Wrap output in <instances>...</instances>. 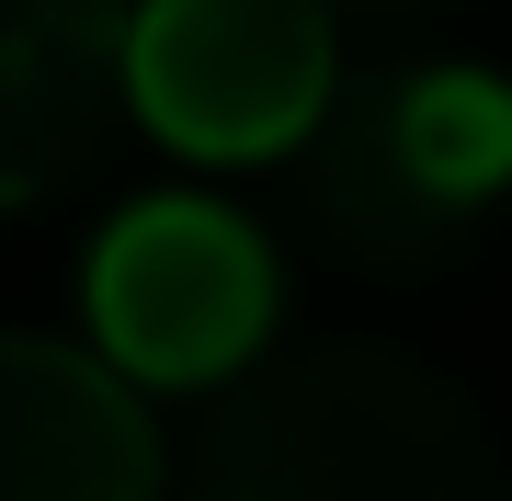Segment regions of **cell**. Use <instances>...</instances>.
I'll use <instances>...</instances> for the list:
<instances>
[{"mask_svg": "<svg viewBox=\"0 0 512 501\" xmlns=\"http://www.w3.org/2000/svg\"><path fill=\"white\" fill-rule=\"evenodd\" d=\"M194 501H501V456L456 376L387 342H308L217 399Z\"/></svg>", "mask_w": 512, "mask_h": 501, "instance_id": "cell-1", "label": "cell"}, {"mask_svg": "<svg viewBox=\"0 0 512 501\" xmlns=\"http://www.w3.org/2000/svg\"><path fill=\"white\" fill-rule=\"evenodd\" d=\"M512 194V80L456 57L342 80L308 137V217L376 274L456 262Z\"/></svg>", "mask_w": 512, "mask_h": 501, "instance_id": "cell-2", "label": "cell"}, {"mask_svg": "<svg viewBox=\"0 0 512 501\" xmlns=\"http://www.w3.org/2000/svg\"><path fill=\"white\" fill-rule=\"evenodd\" d=\"M92 353L126 388H239L274 353L285 262L239 205L205 194H137L80 262Z\"/></svg>", "mask_w": 512, "mask_h": 501, "instance_id": "cell-3", "label": "cell"}, {"mask_svg": "<svg viewBox=\"0 0 512 501\" xmlns=\"http://www.w3.org/2000/svg\"><path fill=\"white\" fill-rule=\"evenodd\" d=\"M342 92V23L319 0H137L126 103L183 160L308 149Z\"/></svg>", "mask_w": 512, "mask_h": 501, "instance_id": "cell-4", "label": "cell"}, {"mask_svg": "<svg viewBox=\"0 0 512 501\" xmlns=\"http://www.w3.org/2000/svg\"><path fill=\"white\" fill-rule=\"evenodd\" d=\"M0 501H171L160 422L92 342L0 331Z\"/></svg>", "mask_w": 512, "mask_h": 501, "instance_id": "cell-5", "label": "cell"}, {"mask_svg": "<svg viewBox=\"0 0 512 501\" xmlns=\"http://www.w3.org/2000/svg\"><path fill=\"white\" fill-rule=\"evenodd\" d=\"M126 0H0V205H46L126 126Z\"/></svg>", "mask_w": 512, "mask_h": 501, "instance_id": "cell-6", "label": "cell"}, {"mask_svg": "<svg viewBox=\"0 0 512 501\" xmlns=\"http://www.w3.org/2000/svg\"><path fill=\"white\" fill-rule=\"evenodd\" d=\"M330 23H433V12H456V0H319Z\"/></svg>", "mask_w": 512, "mask_h": 501, "instance_id": "cell-7", "label": "cell"}]
</instances>
